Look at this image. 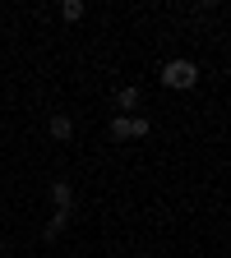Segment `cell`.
I'll list each match as a JSON object with an SVG mask.
<instances>
[{
    "label": "cell",
    "mask_w": 231,
    "mask_h": 258,
    "mask_svg": "<svg viewBox=\"0 0 231 258\" xmlns=\"http://www.w3.org/2000/svg\"><path fill=\"white\" fill-rule=\"evenodd\" d=\"M60 19H65V23L83 19V0H65V5H60Z\"/></svg>",
    "instance_id": "cell-6"
},
{
    "label": "cell",
    "mask_w": 231,
    "mask_h": 258,
    "mask_svg": "<svg viewBox=\"0 0 231 258\" xmlns=\"http://www.w3.org/2000/svg\"><path fill=\"white\" fill-rule=\"evenodd\" d=\"M111 139H120V143L129 139V115H116L111 120Z\"/></svg>",
    "instance_id": "cell-7"
},
{
    "label": "cell",
    "mask_w": 231,
    "mask_h": 258,
    "mask_svg": "<svg viewBox=\"0 0 231 258\" xmlns=\"http://www.w3.org/2000/svg\"><path fill=\"white\" fill-rule=\"evenodd\" d=\"M162 83H167V88H194V83H199V64L167 60V64H162Z\"/></svg>",
    "instance_id": "cell-1"
},
{
    "label": "cell",
    "mask_w": 231,
    "mask_h": 258,
    "mask_svg": "<svg viewBox=\"0 0 231 258\" xmlns=\"http://www.w3.org/2000/svg\"><path fill=\"white\" fill-rule=\"evenodd\" d=\"M65 226H70V212H51V221L42 226V235H47V240H56V235L65 231Z\"/></svg>",
    "instance_id": "cell-5"
},
{
    "label": "cell",
    "mask_w": 231,
    "mask_h": 258,
    "mask_svg": "<svg viewBox=\"0 0 231 258\" xmlns=\"http://www.w3.org/2000/svg\"><path fill=\"white\" fill-rule=\"evenodd\" d=\"M148 134V120L144 115H129V139H144Z\"/></svg>",
    "instance_id": "cell-8"
},
{
    "label": "cell",
    "mask_w": 231,
    "mask_h": 258,
    "mask_svg": "<svg viewBox=\"0 0 231 258\" xmlns=\"http://www.w3.org/2000/svg\"><path fill=\"white\" fill-rule=\"evenodd\" d=\"M51 203H56V212H70V203H74V189L65 184V180H56V184H51Z\"/></svg>",
    "instance_id": "cell-3"
},
{
    "label": "cell",
    "mask_w": 231,
    "mask_h": 258,
    "mask_svg": "<svg viewBox=\"0 0 231 258\" xmlns=\"http://www.w3.org/2000/svg\"><path fill=\"white\" fill-rule=\"evenodd\" d=\"M51 139L56 143H70L74 139V120L70 115H51Z\"/></svg>",
    "instance_id": "cell-2"
},
{
    "label": "cell",
    "mask_w": 231,
    "mask_h": 258,
    "mask_svg": "<svg viewBox=\"0 0 231 258\" xmlns=\"http://www.w3.org/2000/svg\"><path fill=\"white\" fill-rule=\"evenodd\" d=\"M139 102H144V92H139L134 83H129V88H120V92H116V106H120V111H134Z\"/></svg>",
    "instance_id": "cell-4"
}]
</instances>
